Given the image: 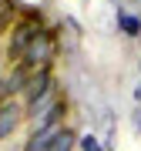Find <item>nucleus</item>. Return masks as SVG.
<instances>
[{
  "label": "nucleus",
  "instance_id": "1",
  "mask_svg": "<svg viewBox=\"0 0 141 151\" xmlns=\"http://www.w3.org/2000/svg\"><path fill=\"white\" fill-rule=\"evenodd\" d=\"M24 108H27V118H30V124H34V128H47V124H64L67 101H64V94L54 87L50 94L37 97V101H27Z\"/></svg>",
  "mask_w": 141,
  "mask_h": 151
},
{
  "label": "nucleus",
  "instance_id": "2",
  "mask_svg": "<svg viewBox=\"0 0 141 151\" xmlns=\"http://www.w3.org/2000/svg\"><path fill=\"white\" fill-rule=\"evenodd\" d=\"M54 57H57V37H54V30H40L37 37H34V44L27 47V54H24L20 64L27 70H50Z\"/></svg>",
  "mask_w": 141,
  "mask_h": 151
},
{
  "label": "nucleus",
  "instance_id": "3",
  "mask_svg": "<svg viewBox=\"0 0 141 151\" xmlns=\"http://www.w3.org/2000/svg\"><path fill=\"white\" fill-rule=\"evenodd\" d=\"M44 27H40V20H37V14H30V17H24V20H17L14 27H10V44H7V57L14 60V64H20L24 54H27V47L34 44V37H37Z\"/></svg>",
  "mask_w": 141,
  "mask_h": 151
},
{
  "label": "nucleus",
  "instance_id": "4",
  "mask_svg": "<svg viewBox=\"0 0 141 151\" xmlns=\"http://www.w3.org/2000/svg\"><path fill=\"white\" fill-rule=\"evenodd\" d=\"M54 87L57 84H54V74H50V70H30L27 84H24V104L37 101V97H44V94H50Z\"/></svg>",
  "mask_w": 141,
  "mask_h": 151
},
{
  "label": "nucleus",
  "instance_id": "5",
  "mask_svg": "<svg viewBox=\"0 0 141 151\" xmlns=\"http://www.w3.org/2000/svg\"><path fill=\"white\" fill-rule=\"evenodd\" d=\"M27 118V108H20L17 101H4L0 104V141L10 138L17 128H20V121Z\"/></svg>",
  "mask_w": 141,
  "mask_h": 151
},
{
  "label": "nucleus",
  "instance_id": "6",
  "mask_svg": "<svg viewBox=\"0 0 141 151\" xmlns=\"http://www.w3.org/2000/svg\"><path fill=\"white\" fill-rule=\"evenodd\" d=\"M60 131H64V124H47V128H34L30 138L24 141V151H47L50 141H54Z\"/></svg>",
  "mask_w": 141,
  "mask_h": 151
},
{
  "label": "nucleus",
  "instance_id": "7",
  "mask_svg": "<svg viewBox=\"0 0 141 151\" xmlns=\"http://www.w3.org/2000/svg\"><path fill=\"white\" fill-rule=\"evenodd\" d=\"M77 141H81V138H77L70 128H64L54 141H50V148H47V151H74V145H77Z\"/></svg>",
  "mask_w": 141,
  "mask_h": 151
},
{
  "label": "nucleus",
  "instance_id": "8",
  "mask_svg": "<svg viewBox=\"0 0 141 151\" xmlns=\"http://www.w3.org/2000/svg\"><path fill=\"white\" fill-rule=\"evenodd\" d=\"M118 27L124 30L128 37H138V34H141V20L131 17V14H118Z\"/></svg>",
  "mask_w": 141,
  "mask_h": 151
},
{
  "label": "nucleus",
  "instance_id": "9",
  "mask_svg": "<svg viewBox=\"0 0 141 151\" xmlns=\"http://www.w3.org/2000/svg\"><path fill=\"white\" fill-rule=\"evenodd\" d=\"M77 145H81V151H104L101 141L94 138V134H81V141H77Z\"/></svg>",
  "mask_w": 141,
  "mask_h": 151
},
{
  "label": "nucleus",
  "instance_id": "10",
  "mask_svg": "<svg viewBox=\"0 0 141 151\" xmlns=\"http://www.w3.org/2000/svg\"><path fill=\"white\" fill-rule=\"evenodd\" d=\"M135 97H138V101H141V87H138V91H135Z\"/></svg>",
  "mask_w": 141,
  "mask_h": 151
},
{
  "label": "nucleus",
  "instance_id": "11",
  "mask_svg": "<svg viewBox=\"0 0 141 151\" xmlns=\"http://www.w3.org/2000/svg\"><path fill=\"white\" fill-rule=\"evenodd\" d=\"M4 4H7V0H0V10H4Z\"/></svg>",
  "mask_w": 141,
  "mask_h": 151
}]
</instances>
